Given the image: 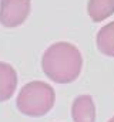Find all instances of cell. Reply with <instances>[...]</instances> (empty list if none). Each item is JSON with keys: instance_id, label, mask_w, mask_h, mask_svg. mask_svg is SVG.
Instances as JSON below:
<instances>
[{"instance_id": "6da1fadb", "label": "cell", "mask_w": 114, "mask_h": 122, "mask_svg": "<svg viewBox=\"0 0 114 122\" xmlns=\"http://www.w3.org/2000/svg\"><path fill=\"white\" fill-rule=\"evenodd\" d=\"M83 58L76 46L70 43H56L43 56L41 67L44 74L58 84L74 81L81 72Z\"/></svg>"}, {"instance_id": "7a4b0ae2", "label": "cell", "mask_w": 114, "mask_h": 122, "mask_svg": "<svg viewBox=\"0 0 114 122\" xmlns=\"http://www.w3.org/2000/svg\"><path fill=\"white\" fill-rule=\"evenodd\" d=\"M54 90L41 81H33L24 85L17 97V108L30 117H41L49 112L54 104Z\"/></svg>"}, {"instance_id": "3957f363", "label": "cell", "mask_w": 114, "mask_h": 122, "mask_svg": "<svg viewBox=\"0 0 114 122\" xmlns=\"http://www.w3.org/2000/svg\"><path fill=\"white\" fill-rule=\"evenodd\" d=\"M30 13V0H1L0 23L4 27H17L23 24Z\"/></svg>"}, {"instance_id": "277c9868", "label": "cell", "mask_w": 114, "mask_h": 122, "mask_svg": "<svg viewBox=\"0 0 114 122\" xmlns=\"http://www.w3.org/2000/svg\"><path fill=\"white\" fill-rule=\"evenodd\" d=\"M71 115L74 122H94L96 121V107L90 95H80L74 99Z\"/></svg>"}, {"instance_id": "5b68a950", "label": "cell", "mask_w": 114, "mask_h": 122, "mask_svg": "<svg viewBox=\"0 0 114 122\" xmlns=\"http://www.w3.org/2000/svg\"><path fill=\"white\" fill-rule=\"evenodd\" d=\"M17 85V75L11 65L0 62V101L9 99Z\"/></svg>"}, {"instance_id": "8992f818", "label": "cell", "mask_w": 114, "mask_h": 122, "mask_svg": "<svg viewBox=\"0 0 114 122\" xmlns=\"http://www.w3.org/2000/svg\"><path fill=\"white\" fill-rule=\"evenodd\" d=\"M87 11L93 21H103L114 13V0H88Z\"/></svg>"}, {"instance_id": "52a82bcc", "label": "cell", "mask_w": 114, "mask_h": 122, "mask_svg": "<svg viewBox=\"0 0 114 122\" xmlns=\"http://www.w3.org/2000/svg\"><path fill=\"white\" fill-rule=\"evenodd\" d=\"M97 47L103 54L114 57V21L104 26L98 31V34H97Z\"/></svg>"}, {"instance_id": "ba28073f", "label": "cell", "mask_w": 114, "mask_h": 122, "mask_svg": "<svg viewBox=\"0 0 114 122\" xmlns=\"http://www.w3.org/2000/svg\"><path fill=\"white\" fill-rule=\"evenodd\" d=\"M108 122H114V118H111V119H110V121H108Z\"/></svg>"}]
</instances>
